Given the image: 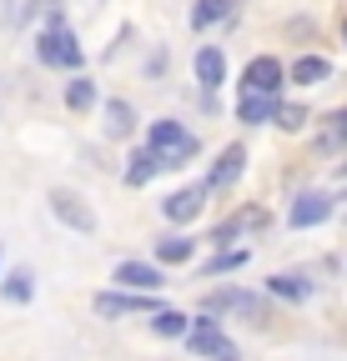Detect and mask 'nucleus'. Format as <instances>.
Returning <instances> with one entry per match:
<instances>
[{"label":"nucleus","mask_w":347,"mask_h":361,"mask_svg":"<svg viewBox=\"0 0 347 361\" xmlns=\"http://www.w3.org/2000/svg\"><path fill=\"white\" fill-rule=\"evenodd\" d=\"M35 56H40V66H56V71H81V61H86L81 40L71 35V25L61 16H51L46 30L35 35Z\"/></svg>","instance_id":"f257e3e1"},{"label":"nucleus","mask_w":347,"mask_h":361,"mask_svg":"<svg viewBox=\"0 0 347 361\" xmlns=\"http://www.w3.org/2000/svg\"><path fill=\"white\" fill-rule=\"evenodd\" d=\"M146 146H151V151L166 161V171L196 156V141L182 130V121H156V126H151V135H146Z\"/></svg>","instance_id":"f03ea898"},{"label":"nucleus","mask_w":347,"mask_h":361,"mask_svg":"<svg viewBox=\"0 0 347 361\" xmlns=\"http://www.w3.org/2000/svg\"><path fill=\"white\" fill-rule=\"evenodd\" d=\"M201 311H206V316H222V311H242V316H252V322H267V316H272V306H267L262 296H252V291H237V286L201 296Z\"/></svg>","instance_id":"7ed1b4c3"},{"label":"nucleus","mask_w":347,"mask_h":361,"mask_svg":"<svg viewBox=\"0 0 347 361\" xmlns=\"http://www.w3.org/2000/svg\"><path fill=\"white\" fill-rule=\"evenodd\" d=\"M46 206H51V216H56L61 226H71V231H81V236H91V231H96V211L86 206L76 191H51Z\"/></svg>","instance_id":"20e7f679"},{"label":"nucleus","mask_w":347,"mask_h":361,"mask_svg":"<svg viewBox=\"0 0 347 361\" xmlns=\"http://www.w3.org/2000/svg\"><path fill=\"white\" fill-rule=\"evenodd\" d=\"M136 311H156V296L151 291H101L96 296V316H106V322H116V316H136Z\"/></svg>","instance_id":"39448f33"},{"label":"nucleus","mask_w":347,"mask_h":361,"mask_svg":"<svg viewBox=\"0 0 347 361\" xmlns=\"http://www.w3.org/2000/svg\"><path fill=\"white\" fill-rule=\"evenodd\" d=\"M327 216H332V196L327 191H302L292 201V211H287V226L292 231H307V226H322Z\"/></svg>","instance_id":"423d86ee"},{"label":"nucleus","mask_w":347,"mask_h":361,"mask_svg":"<svg viewBox=\"0 0 347 361\" xmlns=\"http://www.w3.org/2000/svg\"><path fill=\"white\" fill-rule=\"evenodd\" d=\"M196 356H237V346L222 336V326H216L211 322V316H206V322H196V326H187V336H182Z\"/></svg>","instance_id":"0eeeda50"},{"label":"nucleus","mask_w":347,"mask_h":361,"mask_svg":"<svg viewBox=\"0 0 347 361\" xmlns=\"http://www.w3.org/2000/svg\"><path fill=\"white\" fill-rule=\"evenodd\" d=\"M282 80H287V71H282V61H277V56H257V61H247L242 90H267V96H277Z\"/></svg>","instance_id":"6e6552de"},{"label":"nucleus","mask_w":347,"mask_h":361,"mask_svg":"<svg viewBox=\"0 0 347 361\" xmlns=\"http://www.w3.org/2000/svg\"><path fill=\"white\" fill-rule=\"evenodd\" d=\"M247 171V146H227L222 156H216V166H211V176L201 180L206 191H227V186H237V176Z\"/></svg>","instance_id":"1a4fd4ad"},{"label":"nucleus","mask_w":347,"mask_h":361,"mask_svg":"<svg viewBox=\"0 0 347 361\" xmlns=\"http://www.w3.org/2000/svg\"><path fill=\"white\" fill-rule=\"evenodd\" d=\"M161 211H166V221H196L201 211H206V186H182V191H171L166 201H161Z\"/></svg>","instance_id":"9d476101"},{"label":"nucleus","mask_w":347,"mask_h":361,"mask_svg":"<svg viewBox=\"0 0 347 361\" xmlns=\"http://www.w3.org/2000/svg\"><path fill=\"white\" fill-rule=\"evenodd\" d=\"M111 281L126 286V291H156L166 276H161V266H151V261H121Z\"/></svg>","instance_id":"9b49d317"},{"label":"nucleus","mask_w":347,"mask_h":361,"mask_svg":"<svg viewBox=\"0 0 347 361\" xmlns=\"http://www.w3.org/2000/svg\"><path fill=\"white\" fill-rule=\"evenodd\" d=\"M262 226H267V211H262V206H242V211H232V216L211 231V241H237V236H247V231H262Z\"/></svg>","instance_id":"f8f14e48"},{"label":"nucleus","mask_w":347,"mask_h":361,"mask_svg":"<svg viewBox=\"0 0 347 361\" xmlns=\"http://www.w3.org/2000/svg\"><path fill=\"white\" fill-rule=\"evenodd\" d=\"M237 116H242L247 126H267V121L277 116V96H267V90H242Z\"/></svg>","instance_id":"ddd939ff"},{"label":"nucleus","mask_w":347,"mask_h":361,"mask_svg":"<svg viewBox=\"0 0 347 361\" xmlns=\"http://www.w3.org/2000/svg\"><path fill=\"white\" fill-rule=\"evenodd\" d=\"M192 66H196L201 90H216V85L227 80V61H222V51H216V45H201V51L192 56Z\"/></svg>","instance_id":"4468645a"},{"label":"nucleus","mask_w":347,"mask_h":361,"mask_svg":"<svg viewBox=\"0 0 347 361\" xmlns=\"http://www.w3.org/2000/svg\"><path fill=\"white\" fill-rule=\"evenodd\" d=\"M267 296H277V301H307L312 296V281L307 276H302V271H277V276L267 281Z\"/></svg>","instance_id":"2eb2a0df"},{"label":"nucleus","mask_w":347,"mask_h":361,"mask_svg":"<svg viewBox=\"0 0 347 361\" xmlns=\"http://www.w3.org/2000/svg\"><path fill=\"white\" fill-rule=\"evenodd\" d=\"M161 171H166V161L146 146V151H136V156H131V166H126V186H146V180H151V176H161Z\"/></svg>","instance_id":"dca6fc26"},{"label":"nucleus","mask_w":347,"mask_h":361,"mask_svg":"<svg viewBox=\"0 0 347 361\" xmlns=\"http://www.w3.org/2000/svg\"><path fill=\"white\" fill-rule=\"evenodd\" d=\"M237 0H196L192 6V30H211V25H222L232 16Z\"/></svg>","instance_id":"f3484780"},{"label":"nucleus","mask_w":347,"mask_h":361,"mask_svg":"<svg viewBox=\"0 0 347 361\" xmlns=\"http://www.w3.org/2000/svg\"><path fill=\"white\" fill-rule=\"evenodd\" d=\"M327 75H332V61H322V56H302L287 71V80H297V85H322Z\"/></svg>","instance_id":"a211bd4d"},{"label":"nucleus","mask_w":347,"mask_h":361,"mask_svg":"<svg viewBox=\"0 0 347 361\" xmlns=\"http://www.w3.org/2000/svg\"><path fill=\"white\" fill-rule=\"evenodd\" d=\"M136 130V106L131 101H106V135H131Z\"/></svg>","instance_id":"6ab92c4d"},{"label":"nucleus","mask_w":347,"mask_h":361,"mask_svg":"<svg viewBox=\"0 0 347 361\" xmlns=\"http://www.w3.org/2000/svg\"><path fill=\"white\" fill-rule=\"evenodd\" d=\"M187 311H171V306H156L151 311V331L156 336H166V341H177V336H187Z\"/></svg>","instance_id":"aec40b11"},{"label":"nucleus","mask_w":347,"mask_h":361,"mask_svg":"<svg viewBox=\"0 0 347 361\" xmlns=\"http://www.w3.org/2000/svg\"><path fill=\"white\" fill-rule=\"evenodd\" d=\"M192 251H196V241H192V236H161V241H156V261H166V266L192 261Z\"/></svg>","instance_id":"412c9836"},{"label":"nucleus","mask_w":347,"mask_h":361,"mask_svg":"<svg viewBox=\"0 0 347 361\" xmlns=\"http://www.w3.org/2000/svg\"><path fill=\"white\" fill-rule=\"evenodd\" d=\"M342 146H347V106L332 111L327 126H322V135H317V151H342Z\"/></svg>","instance_id":"4be33fe9"},{"label":"nucleus","mask_w":347,"mask_h":361,"mask_svg":"<svg viewBox=\"0 0 347 361\" xmlns=\"http://www.w3.org/2000/svg\"><path fill=\"white\" fill-rule=\"evenodd\" d=\"M66 106H71V111H91V106H96V80H86V75L71 80V85H66Z\"/></svg>","instance_id":"5701e85b"},{"label":"nucleus","mask_w":347,"mask_h":361,"mask_svg":"<svg viewBox=\"0 0 347 361\" xmlns=\"http://www.w3.org/2000/svg\"><path fill=\"white\" fill-rule=\"evenodd\" d=\"M242 266H247V251H222V256H211L201 266V281L206 276H227V271H242Z\"/></svg>","instance_id":"b1692460"},{"label":"nucleus","mask_w":347,"mask_h":361,"mask_svg":"<svg viewBox=\"0 0 347 361\" xmlns=\"http://www.w3.org/2000/svg\"><path fill=\"white\" fill-rule=\"evenodd\" d=\"M6 301H16V306H25L30 296H35V286H30V271H16V276H6Z\"/></svg>","instance_id":"393cba45"},{"label":"nucleus","mask_w":347,"mask_h":361,"mask_svg":"<svg viewBox=\"0 0 347 361\" xmlns=\"http://www.w3.org/2000/svg\"><path fill=\"white\" fill-rule=\"evenodd\" d=\"M272 126H282V130H302V126H307V111H302V106H282V111L272 116Z\"/></svg>","instance_id":"a878e982"},{"label":"nucleus","mask_w":347,"mask_h":361,"mask_svg":"<svg viewBox=\"0 0 347 361\" xmlns=\"http://www.w3.org/2000/svg\"><path fill=\"white\" fill-rule=\"evenodd\" d=\"M206 361H237V356H206Z\"/></svg>","instance_id":"bb28decb"},{"label":"nucleus","mask_w":347,"mask_h":361,"mask_svg":"<svg viewBox=\"0 0 347 361\" xmlns=\"http://www.w3.org/2000/svg\"><path fill=\"white\" fill-rule=\"evenodd\" d=\"M342 45H347V16H342Z\"/></svg>","instance_id":"cd10ccee"},{"label":"nucleus","mask_w":347,"mask_h":361,"mask_svg":"<svg viewBox=\"0 0 347 361\" xmlns=\"http://www.w3.org/2000/svg\"><path fill=\"white\" fill-rule=\"evenodd\" d=\"M46 6H61V0H46Z\"/></svg>","instance_id":"c85d7f7f"}]
</instances>
